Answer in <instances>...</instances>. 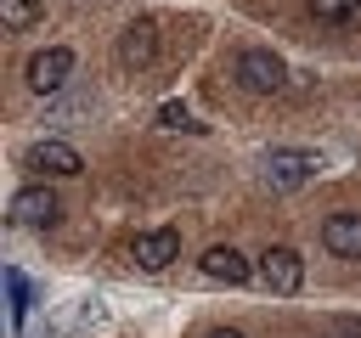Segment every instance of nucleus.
<instances>
[{
    "instance_id": "f257e3e1",
    "label": "nucleus",
    "mask_w": 361,
    "mask_h": 338,
    "mask_svg": "<svg viewBox=\"0 0 361 338\" xmlns=\"http://www.w3.org/2000/svg\"><path fill=\"white\" fill-rule=\"evenodd\" d=\"M237 84L243 90H254V96H276L282 84H288V62L276 56V51H237Z\"/></svg>"
},
{
    "instance_id": "f03ea898",
    "label": "nucleus",
    "mask_w": 361,
    "mask_h": 338,
    "mask_svg": "<svg viewBox=\"0 0 361 338\" xmlns=\"http://www.w3.org/2000/svg\"><path fill=\"white\" fill-rule=\"evenodd\" d=\"M56 220H62V203H56V192H51V186H23V192L11 197V225L51 231Z\"/></svg>"
},
{
    "instance_id": "7ed1b4c3",
    "label": "nucleus",
    "mask_w": 361,
    "mask_h": 338,
    "mask_svg": "<svg viewBox=\"0 0 361 338\" xmlns=\"http://www.w3.org/2000/svg\"><path fill=\"white\" fill-rule=\"evenodd\" d=\"M68 73H73V51L68 45H51V51H34L28 56V90H39V96H51V90H62L68 84Z\"/></svg>"
},
{
    "instance_id": "20e7f679",
    "label": "nucleus",
    "mask_w": 361,
    "mask_h": 338,
    "mask_svg": "<svg viewBox=\"0 0 361 338\" xmlns=\"http://www.w3.org/2000/svg\"><path fill=\"white\" fill-rule=\"evenodd\" d=\"M259 276H265V287L271 293H299V282H305V265H299V254L293 248H265L259 254Z\"/></svg>"
},
{
    "instance_id": "39448f33",
    "label": "nucleus",
    "mask_w": 361,
    "mask_h": 338,
    "mask_svg": "<svg viewBox=\"0 0 361 338\" xmlns=\"http://www.w3.org/2000/svg\"><path fill=\"white\" fill-rule=\"evenodd\" d=\"M23 163L39 169V175H79V169H85V158H79L68 141H34V146L23 152Z\"/></svg>"
},
{
    "instance_id": "423d86ee",
    "label": "nucleus",
    "mask_w": 361,
    "mask_h": 338,
    "mask_svg": "<svg viewBox=\"0 0 361 338\" xmlns=\"http://www.w3.org/2000/svg\"><path fill=\"white\" fill-rule=\"evenodd\" d=\"M310 169H316V158L310 152H299V146H276L271 158H265V180L271 186H299V180H310Z\"/></svg>"
},
{
    "instance_id": "0eeeda50",
    "label": "nucleus",
    "mask_w": 361,
    "mask_h": 338,
    "mask_svg": "<svg viewBox=\"0 0 361 338\" xmlns=\"http://www.w3.org/2000/svg\"><path fill=\"white\" fill-rule=\"evenodd\" d=\"M322 248L338 259H361V214H327L322 220Z\"/></svg>"
},
{
    "instance_id": "6e6552de",
    "label": "nucleus",
    "mask_w": 361,
    "mask_h": 338,
    "mask_svg": "<svg viewBox=\"0 0 361 338\" xmlns=\"http://www.w3.org/2000/svg\"><path fill=\"white\" fill-rule=\"evenodd\" d=\"M175 254H180V231H175V225H158V231L135 237V265H141V270H164Z\"/></svg>"
},
{
    "instance_id": "1a4fd4ad",
    "label": "nucleus",
    "mask_w": 361,
    "mask_h": 338,
    "mask_svg": "<svg viewBox=\"0 0 361 338\" xmlns=\"http://www.w3.org/2000/svg\"><path fill=\"white\" fill-rule=\"evenodd\" d=\"M158 56V28L152 23H130L118 34V68H147Z\"/></svg>"
},
{
    "instance_id": "9d476101",
    "label": "nucleus",
    "mask_w": 361,
    "mask_h": 338,
    "mask_svg": "<svg viewBox=\"0 0 361 338\" xmlns=\"http://www.w3.org/2000/svg\"><path fill=\"white\" fill-rule=\"evenodd\" d=\"M197 265H203V276H214V282H231V287L248 282V259H243L237 248H203Z\"/></svg>"
},
{
    "instance_id": "9b49d317",
    "label": "nucleus",
    "mask_w": 361,
    "mask_h": 338,
    "mask_svg": "<svg viewBox=\"0 0 361 338\" xmlns=\"http://www.w3.org/2000/svg\"><path fill=\"white\" fill-rule=\"evenodd\" d=\"M0 17H6V28H34L39 23V0H0Z\"/></svg>"
},
{
    "instance_id": "f8f14e48",
    "label": "nucleus",
    "mask_w": 361,
    "mask_h": 338,
    "mask_svg": "<svg viewBox=\"0 0 361 338\" xmlns=\"http://www.w3.org/2000/svg\"><path fill=\"white\" fill-rule=\"evenodd\" d=\"M305 6H310V17H316V23H344L361 0H305Z\"/></svg>"
},
{
    "instance_id": "ddd939ff",
    "label": "nucleus",
    "mask_w": 361,
    "mask_h": 338,
    "mask_svg": "<svg viewBox=\"0 0 361 338\" xmlns=\"http://www.w3.org/2000/svg\"><path fill=\"white\" fill-rule=\"evenodd\" d=\"M158 118H164V124H169V130H186V135H203V124H197V118H192V113H186V107H180V101H169V107H164V113H158Z\"/></svg>"
},
{
    "instance_id": "4468645a",
    "label": "nucleus",
    "mask_w": 361,
    "mask_h": 338,
    "mask_svg": "<svg viewBox=\"0 0 361 338\" xmlns=\"http://www.w3.org/2000/svg\"><path fill=\"white\" fill-rule=\"evenodd\" d=\"M6 293H11V310L28 315V299H34V293H28V276H23V270H6Z\"/></svg>"
},
{
    "instance_id": "2eb2a0df",
    "label": "nucleus",
    "mask_w": 361,
    "mask_h": 338,
    "mask_svg": "<svg viewBox=\"0 0 361 338\" xmlns=\"http://www.w3.org/2000/svg\"><path fill=\"white\" fill-rule=\"evenodd\" d=\"M327 332H333V338H361V315H333Z\"/></svg>"
},
{
    "instance_id": "dca6fc26",
    "label": "nucleus",
    "mask_w": 361,
    "mask_h": 338,
    "mask_svg": "<svg viewBox=\"0 0 361 338\" xmlns=\"http://www.w3.org/2000/svg\"><path fill=\"white\" fill-rule=\"evenodd\" d=\"M209 338H243V332H231V327H220V332H209Z\"/></svg>"
}]
</instances>
